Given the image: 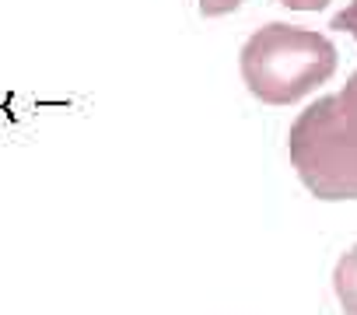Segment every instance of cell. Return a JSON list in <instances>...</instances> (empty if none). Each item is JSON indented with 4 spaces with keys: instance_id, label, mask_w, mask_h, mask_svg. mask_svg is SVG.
Listing matches in <instances>:
<instances>
[{
    "instance_id": "obj_1",
    "label": "cell",
    "mask_w": 357,
    "mask_h": 315,
    "mask_svg": "<svg viewBox=\"0 0 357 315\" xmlns=\"http://www.w3.org/2000/svg\"><path fill=\"white\" fill-rule=\"evenodd\" d=\"M336 63L340 53L329 36L287 22H270L256 29L238 53L242 81L249 95L263 105L301 102L336 74Z\"/></svg>"
},
{
    "instance_id": "obj_2",
    "label": "cell",
    "mask_w": 357,
    "mask_h": 315,
    "mask_svg": "<svg viewBox=\"0 0 357 315\" xmlns=\"http://www.w3.org/2000/svg\"><path fill=\"white\" fill-rule=\"evenodd\" d=\"M287 154L315 200H357V123L340 109L336 95H322L298 112L287 133Z\"/></svg>"
},
{
    "instance_id": "obj_3",
    "label": "cell",
    "mask_w": 357,
    "mask_h": 315,
    "mask_svg": "<svg viewBox=\"0 0 357 315\" xmlns=\"http://www.w3.org/2000/svg\"><path fill=\"white\" fill-rule=\"evenodd\" d=\"M333 291L347 315H357V245H350L333 270Z\"/></svg>"
},
{
    "instance_id": "obj_4",
    "label": "cell",
    "mask_w": 357,
    "mask_h": 315,
    "mask_svg": "<svg viewBox=\"0 0 357 315\" xmlns=\"http://www.w3.org/2000/svg\"><path fill=\"white\" fill-rule=\"evenodd\" d=\"M336 102H340V109H343V112H347V116L357 123V70H354V74L347 77V84L336 91Z\"/></svg>"
},
{
    "instance_id": "obj_5",
    "label": "cell",
    "mask_w": 357,
    "mask_h": 315,
    "mask_svg": "<svg viewBox=\"0 0 357 315\" xmlns=\"http://www.w3.org/2000/svg\"><path fill=\"white\" fill-rule=\"evenodd\" d=\"M242 4H245V0H197V8H200L204 18H225V15L238 11Z\"/></svg>"
},
{
    "instance_id": "obj_6",
    "label": "cell",
    "mask_w": 357,
    "mask_h": 315,
    "mask_svg": "<svg viewBox=\"0 0 357 315\" xmlns=\"http://www.w3.org/2000/svg\"><path fill=\"white\" fill-rule=\"evenodd\" d=\"M329 29L347 32V36H354V39H357V0H350V4H347L343 11H336V15H333V25H329Z\"/></svg>"
},
{
    "instance_id": "obj_7",
    "label": "cell",
    "mask_w": 357,
    "mask_h": 315,
    "mask_svg": "<svg viewBox=\"0 0 357 315\" xmlns=\"http://www.w3.org/2000/svg\"><path fill=\"white\" fill-rule=\"evenodd\" d=\"M280 8H287V11H305V15H312V11H322V8H329L333 0H277Z\"/></svg>"
}]
</instances>
